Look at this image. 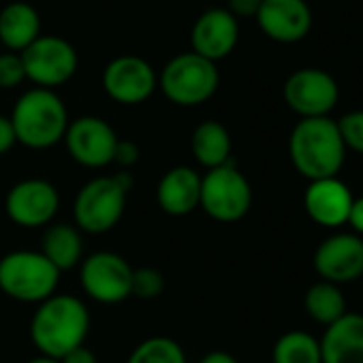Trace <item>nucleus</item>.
<instances>
[{
	"label": "nucleus",
	"mask_w": 363,
	"mask_h": 363,
	"mask_svg": "<svg viewBox=\"0 0 363 363\" xmlns=\"http://www.w3.org/2000/svg\"><path fill=\"white\" fill-rule=\"evenodd\" d=\"M90 331V314L82 299L73 295H52L39 303L30 320L33 344L41 354L62 359L84 346Z\"/></svg>",
	"instance_id": "f257e3e1"
},
{
	"label": "nucleus",
	"mask_w": 363,
	"mask_h": 363,
	"mask_svg": "<svg viewBox=\"0 0 363 363\" xmlns=\"http://www.w3.org/2000/svg\"><path fill=\"white\" fill-rule=\"evenodd\" d=\"M289 154L293 167L310 182L337 177L346 154L337 122L331 118H303L291 133Z\"/></svg>",
	"instance_id": "f03ea898"
},
{
	"label": "nucleus",
	"mask_w": 363,
	"mask_h": 363,
	"mask_svg": "<svg viewBox=\"0 0 363 363\" xmlns=\"http://www.w3.org/2000/svg\"><path fill=\"white\" fill-rule=\"evenodd\" d=\"M11 124L16 139L33 150H48L65 139L69 113L54 90L35 88L22 94L13 107Z\"/></svg>",
	"instance_id": "7ed1b4c3"
},
{
	"label": "nucleus",
	"mask_w": 363,
	"mask_h": 363,
	"mask_svg": "<svg viewBox=\"0 0 363 363\" xmlns=\"http://www.w3.org/2000/svg\"><path fill=\"white\" fill-rule=\"evenodd\" d=\"M60 272L35 250H16L0 259V291L24 303H41L58 289Z\"/></svg>",
	"instance_id": "20e7f679"
},
{
	"label": "nucleus",
	"mask_w": 363,
	"mask_h": 363,
	"mask_svg": "<svg viewBox=\"0 0 363 363\" xmlns=\"http://www.w3.org/2000/svg\"><path fill=\"white\" fill-rule=\"evenodd\" d=\"M130 189L128 173L94 177L75 197V223L82 231L88 233H107L111 231L126 208V193Z\"/></svg>",
	"instance_id": "39448f33"
},
{
	"label": "nucleus",
	"mask_w": 363,
	"mask_h": 363,
	"mask_svg": "<svg viewBox=\"0 0 363 363\" xmlns=\"http://www.w3.org/2000/svg\"><path fill=\"white\" fill-rule=\"evenodd\" d=\"M216 62L201 58L195 52L171 58L158 75L162 94L179 107H197L214 96L218 90Z\"/></svg>",
	"instance_id": "423d86ee"
},
{
	"label": "nucleus",
	"mask_w": 363,
	"mask_h": 363,
	"mask_svg": "<svg viewBox=\"0 0 363 363\" xmlns=\"http://www.w3.org/2000/svg\"><path fill=\"white\" fill-rule=\"evenodd\" d=\"M252 206V189L246 175L229 160L216 169H210L201 177L199 208L218 223L242 220Z\"/></svg>",
	"instance_id": "0eeeda50"
},
{
	"label": "nucleus",
	"mask_w": 363,
	"mask_h": 363,
	"mask_svg": "<svg viewBox=\"0 0 363 363\" xmlns=\"http://www.w3.org/2000/svg\"><path fill=\"white\" fill-rule=\"evenodd\" d=\"M26 79L52 90L67 84L77 71V52L62 37H39L22 54Z\"/></svg>",
	"instance_id": "6e6552de"
},
{
	"label": "nucleus",
	"mask_w": 363,
	"mask_h": 363,
	"mask_svg": "<svg viewBox=\"0 0 363 363\" xmlns=\"http://www.w3.org/2000/svg\"><path fill=\"white\" fill-rule=\"evenodd\" d=\"M133 267L116 252H94L82 261V289L99 303H120L133 295Z\"/></svg>",
	"instance_id": "1a4fd4ad"
},
{
	"label": "nucleus",
	"mask_w": 363,
	"mask_h": 363,
	"mask_svg": "<svg viewBox=\"0 0 363 363\" xmlns=\"http://www.w3.org/2000/svg\"><path fill=\"white\" fill-rule=\"evenodd\" d=\"M58 208H60L58 189L52 182L41 177L18 182L16 186H11L5 199L7 216L24 229H37L50 225L58 214Z\"/></svg>",
	"instance_id": "9d476101"
},
{
	"label": "nucleus",
	"mask_w": 363,
	"mask_h": 363,
	"mask_svg": "<svg viewBox=\"0 0 363 363\" xmlns=\"http://www.w3.org/2000/svg\"><path fill=\"white\" fill-rule=\"evenodd\" d=\"M118 135L109 122L96 116H82L69 122L65 133V143L75 162L88 169H101L113 162Z\"/></svg>",
	"instance_id": "9b49d317"
},
{
	"label": "nucleus",
	"mask_w": 363,
	"mask_h": 363,
	"mask_svg": "<svg viewBox=\"0 0 363 363\" xmlns=\"http://www.w3.org/2000/svg\"><path fill=\"white\" fill-rule=\"evenodd\" d=\"M340 96L335 79L320 69L295 71L284 84L286 105L303 118H327Z\"/></svg>",
	"instance_id": "f8f14e48"
},
{
	"label": "nucleus",
	"mask_w": 363,
	"mask_h": 363,
	"mask_svg": "<svg viewBox=\"0 0 363 363\" xmlns=\"http://www.w3.org/2000/svg\"><path fill=\"white\" fill-rule=\"evenodd\" d=\"M158 86L156 71L139 56L113 58L103 71V88L120 105H139L147 101Z\"/></svg>",
	"instance_id": "ddd939ff"
},
{
	"label": "nucleus",
	"mask_w": 363,
	"mask_h": 363,
	"mask_svg": "<svg viewBox=\"0 0 363 363\" xmlns=\"http://www.w3.org/2000/svg\"><path fill=\"white\" fill-rule=\"evenodd\" d=\"M314 269L331 284L359 280L363 276V240L350 233L327 238L314 252Z\"/></svg>",
	"instance_id": "4468645a"
},
{
	"label": "nucleus",
	"mask_w": 363,
	"mask_h": 363,
	"mask_svg": "<svg viewBox=\"0 0 363 363\" xmlns=\"http://www.w3.org/2000/svg\"><path fill=\"white\" fill-rule=\"evenodd\" d=\"M238 39H240L238 18H233L227 9L203 11L191 33L193 52L210 62L227 58L235 50Z\"/></svg>",
	"instance_id": "2eb2a0df"
},
{
	"label": "nucleus",
	"mask_w": 363,
	"mask_h": 363,
	"mask_svg": "<svg viewBox=\"0 0 363 363\" xmlns=\"http://www.w3.org/2000/svg\"><path fill=\"white\" fill-rule=\"evenodd\" d=\"M257 22L269 39L278 43H295L310 33L312 13L306 0H263Z\"/></svg>",
	"instance_id": "dca6fc26"
},
{
	"label": "nucleus",
	"mask_w": 363,
	"mask_h": 363,
	"mask_svg": "<svg viewBox=\"0 0 363 363\" xmlns=\"http://www.w3.org/2000/svg\"><path fill=\"white\" fill-rule=\"evenodd\" d=\"M352 206V193L337 177L314 179L303 195V208L308 216L327 229H335L348 223Z\"/></svg>",
	"instance_id": "f3484780"
},
{
	"label": "nucleus",
	"mask_w": 363,
	"mask_h": 363,
	"mask_svg": "<svg viewBox=\"0 0 363 363\" xmlns=\"http://www.w3.org/2000/svg\"><path fill=\"white\" fill-rule=\"evenodd\" d=\"M201 199V177L191 167L169 169L156 189V201L160 210L169 216H186L199 208Z\"/></svg>",
	"instance_id": "a211bd4d"
},
{
	"label": "nucleus",
	"mask_w": 363,
	"mask_h": 363,
	"mask_svg": "<svg viewBox=\"0 0 363 363\" xmlns=\"http://www.w3.org/2000/svg\"><path fill=\"white\" fill-rule=\"evenodd\" d=\"M320 363H363V316L344 314L318 342Z\"/></svg>",
	"instance_id": "6ab92c4d"
},
{
	"label": "nucleus",
	"mask_w": 363,
	"mask_h": 363,
	"mask_svg": "<svg viewBox=\"0 0 363 363\" xmlns=\"http://www.w3.org/2000/svg\"><path fill=\"white\" fill-rule=\"evenodd\" d=\"M41 37V18L28 3H11L0 11V45L22 54Z\"/></svg>",
	"instance_id": "aec40b11"
},
{
	"label": "nucleus",
	"mask_w": 363,
	"mask_h": 363,
	"mask_svg": "<svg viewBox=\"0 0 363 363\" xmlns=\"http://www.w3.org/2000/svg\"><path fill=\"white\" fill-rule=\"evenodd\" d=\"M191 150L208 171L216 169L231 160V135L220 122L206 120L193 130Z\"/></svg>",
	"instance_id": "412c9836"
},
{
	"label": "nucleus",
	"mask_w": 363,
	"mask_h": 363,
	"mask_svg": "<svg viewBox=\"0 0 363 363\" xmlns=\"http://www.w3.org/2000/svg\"><path fill=\"white\" fill-rule=\"evenodd\" d=\"M41 255L62 274L71 267H75L82 261L84 255V242L75 227L60 223L48 227L43 235V250Z\"/></svg>",
	"instance_id": "4be33fe9"
},
{
	"label": "nucleus",
	"mask_w": 363,
	"mask_h": 363,
	"mask_svg": "<svg viewBox=\"0 0 363 363\" xmlns=\"http://www.w3.org/2000/svg\"><path fill=\"white\" fill-rule=\"evenodd\" d=\"M306 312L320 325H331L337 318H342L346 314V299L342 295V291L337 289V284L331 282H316L308 289L306 293Z\"/></svg>",
	"instance_id": "5701e85b"
},
{
	"label": "nucleus",
	"mask_w": 363,
	"mask_h": 363,
	"mask_svg": "<svg viewBox=\"0 0 363 363\" xmlns=\"http://www.w3.org/2000/svg\"><path fill=\"white\" fill-rule=\"evenodd\" d=\"M274 363H320L318 340L306 331H289L274 346Z\"/></svg>",
	"instance_id": "b1692460"
},
{
	"label": "nucleus",
	"mask_w": 363,
	"mask_h": 363,
	"mask_svg": "<svg viewBox=\"0 0 363 363\" xmlns=\"http://www.w3.org/2000/svg\"><path fill=\"white\" fill-rule=\"evenodd\" d=\"M126 363H186V354L175 340L156 335L143 340Z\"/></svg>",
	"instance_id": "393cba45"
},
{
	"label": "nucleus",
	"mask_w": 363,
	"mask_h": 363,
	"mask_svg": "<svg viewBox=\"0 0 363 363\" xmlns=\"http://www.w3.org/2000/svg\"><path fill=\"white\" fill-rule=\"evenodd\" d=\"M164 291V278L154 267H139L133 272V295L141 299H154Z\"/></svg>",
	"instance_id": "a878e982"
},
{
	"label": "nucleus",
	"mask_w": 363,
	"mask_h": 363,
	"mask_svg": "<svg viewBox=\"0 0 363 363\" xmlns=\"http://www.w3.org/2000/svg\"><path fill=\"white\" fill-rule=\"evenodd\" d=\"M337 130L346 150L363 154V111H350L337 120Z\"/></svg>",
	"instance_id": "bb28decb"
},
{
	"label": "nucleus",
	"mask_w": 363,
	"mask_h": 363,
	"mask_svg": "<svg viewBox=\"0 0 363 363\" xmlns=\"http://www.w3.org/2000/svg\"><path fill=\"white\" fill-rule=\"evenodd\" d=\"M24 79H26V73H24L20 54H13V52L0 54V88L3 90L18 88Z\"/></svg>",
	"instance_id": "cd10ccee"
},
{
	"label": "nucleus",
	"mask_w": 363,
	"mask_h": 363,
	"mask_svg": "<svg viewBox=\"0 0 363 363\" xmlns=\"http://www.w3.org/2000/svg\"><path fill=\"white\" fill-rule=\"evenodd\" d=\"M139 160V147L137 143L128 141V139H120L116 145V154H113V162L122 164V167H133Z\"/></svg>",
	"instance_id": "c85d7f7f"
},
{
	"label": "nucleus",
	"mask_w": 363,
	"mask_h": 363,
	"mask_svg": "<svg viewBox=\"0 0 363 363\" xmlns=\"http://www.w3.org/2000/svg\"><path fill=\"white\" fill-rule=\"evenodd\" d=\"M263 0H229V13L233 18H257Z\"/></svg>",
	"instance_id": "c756f323"
},
{
	"label": "nucleus",
	"mask_w": 363,
	"mask_h": 363,
	"mask_svg": "<svg viewBox=\"0 0 363 363\" xmlns=\"http://www.w3.org/2000/svg\"><path fill=\"white\" fill-rule=\"evenodd\" d=\"M16 143H18V139H16V130H13L11 120L0 116V156L7 154Z\"/></svg>",
	"instance_id": "7c9ffc66"
},
{
	"label": "nucleus",
	"mask_w": 363,
	"mask_h": 363,
	"mask_svg": "<svg viewBox=\"0 0 363 363\" xmlns=\"http://www.w3.org/2000/svg\"><path fill=\"white\" fill-rule=\"evenodd\" d=\"M60 363H96V357L90 348L86 346H77L75 350H71L69 354H65L62 359H58Z\"/></svg>",
	"instance_id": "2f4dec72"
},
{
	"label": "nucleus",
	"mask_w": 363,
	"mask_h": 363,
	"mask_svg": "<svg viewBox=\"0 0 363 363\" xmlns=\"http://www.w3.org/2000/svg\"><path fill=\"white\" fill-rule=\"evenodd\" d=\"M359 235H363V197L359 199H352V206H350V212H348V223Z\"/></svg>",
	"instance_id": "473e14b6"
},
{
	"label": "nucleus",
	"mask_w": 363,
	"mask_h": 363,
	"mask_svg": "<svg viewBox=\"0 0 363 363\" xmlns=\"http://www.w3.org/2000/svg\"><path fill=\"white\" fill-rule=\"evenodd\" d=\"M199 363H238V359L225 350H214V352H208Z\"/></svg>",
	"instance_id": "72a5a7b5"
},
{
	"label": "nucleus",
	"mask_w": 363,
	"mask_h": 363,
	"mask_svg": "<svg viewBox=\"0 0 363 363\" xmlns=\"http://www.w3.org/2000/svg\"><path fill=\"white\" fill-rule=\"evenodd\" d=\"M28 363H60V361H58V359H52V357H45V354H41V357L30 359Z\"/></svg>",
	"instance_id": "f704fd0d"
}]
</instances>
